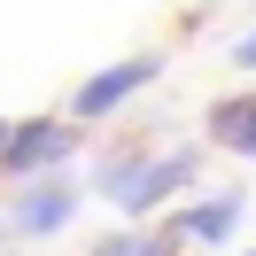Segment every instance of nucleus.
I'll return each mask as SVG.
<instances>
[{"label":"nucleus","mask_w":256,"mask_h":256,"mask_svg":"<svg viewBox=\"0 0 256 256\" xmlns=\"http://www.w3.org/2000/svg\"><path fill=\"white\" fill-rule=\"evenodd\" d=\"M186 178H194V148H178V156H124V163H101L94 171V194H109L124 218H148V210L171 202Z\"/></svg>","instance_id":"f257e3e1"},{"label":"nucleus","mask_w":256,"mask_h":256,"mask_svg":"<svg viewBox=\"0 0 256 256\" xmlns=\"http://www.w3.org/2000/svg\"><path fill=\"white\" fill-rule=\"evenodd\" d=\"M78 156V124L70 116H32V124H8L0 132V178H54L62 163Z\"/></svg>","instance_id":"f03ea898"},{"label":"nucleus","mask_w":256,"mask_h":256,"mask_svg":"<svg viewBox=\"0 0 256 256\" xmlns=\"http://www.w3.org/2000/svg\"><path fill=\"white\" fill-rule=\"evenodd\" d=\"M163 70V54H132V62H109V70H94V78L70 94V124H94V116H116L132 94H140L148 78Z\"/></svg>","instance_id":"7ed1b4c3"},{"label":"nucleus","mask_w":256,"mask_h":256,"mask_svg":"<svg viewBox=\"0 0 256 256\" xmlns=\"http://www.w3.org/2000/svg\"><path fill=\"white\" fill-rule=\"evenodd\" d=\"M70 218H78V186L70 178H24V194L8 202V233H24V240H54Z\"/></svg>","instance_id":"20e7f679"},{"label":"nucleus","mask_w":256,"mask_h":256,"mask_svg":"<svg viewBox=\"0 0 256 256\" xmlns=\"http://www.w3.org/2000/svg\"><path fill=\"white\" fill-rule=\"evenodd\" d=\"M210 140L256 163V94H225V101H210Z\"/></svg>","instance_id":"39448f33"},{"label":"nucleus","mask_w":256,"mask_h":256,"mask_svg":"<svg viewBox=\"0 0 256 256\" xmlns=\"http://www.w3.org/2000/svg\"><path fill=\"white\" fill-rule=\"evenodd\" d=\"M233 225H240V194H218V202L178 210V218H171V233H178V240H202V248H218Z\"/></svg>","instance_id":"423d86ee"},{"label":"nucleus","mask_w":256,"mask_h":256,"mask_svg":"<svg viewBox=\"0 0 256 256\" xmlns=\"http://www.w3.org/2000/svg\"><path fill=\"white\" fill-rule=\"evenodd\" d=\"M94 256H178V233L171 225H156V233H109V240H94Z\"/></svg>","instance_id":"0eeeda50"},{"label":"nucleus","mask_w":256,"mask_h":256,"mask_svg":"<svg viewBox=\"0 0 256 256\" xmlns=\"http://www.w3.org/2000/svg\"><path fill=\"white\" fill-rule=\"evenodd\" d=\"M233 62H240V70H256V32H248V39L233 47Z\"/></svg>","instance_id":"6e6552de"},{"label":"nucleus","mask_w":256,"mask_h":256,"mask_svg":"<svg viewBox=\"0 0 256 256\" xmlns=\"http://www.w3.org/2000/svg\"><path fill=\"white\" fill-rule=\"evenodd\" d=\"M0 132H8V116H0Z\"/></svg>","instance_id":"1a4fd4ad"},{"label":"nucleus","mask_w":256,"mask_h":256,"mask_svg":"<svg viewBox=\"0 0 256 256\" xmlns=\"http://www.w3.org/2000/svg\"><path fill=\"white\" fill-rule=\"evenodd\" d=\"M248 256H256V248H248Z\"/></svg>","instance_id":"9d476101"}]
</instances>
